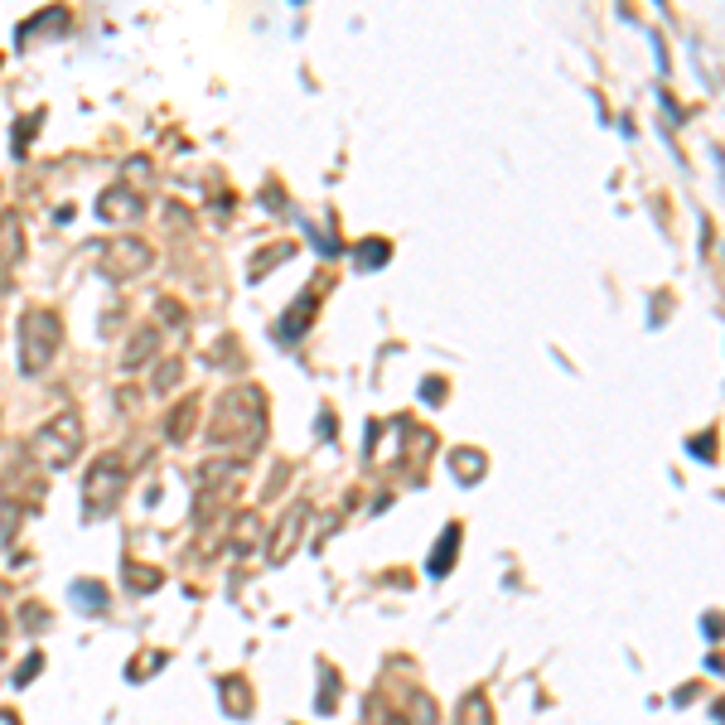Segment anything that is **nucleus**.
<instances>
[{
	"label": "nucleus",
	"mask_w": 725,
	"mask_h": 725,
	"mask_svg": "<svg viewBox=\"0 0 725 725\" xmlns=\"http://www.w3.org/2000/svg\"><path fill=\"white\" fill-rule=\"evenodd\" d=\"M63 339V325H58L54 310H25L20 315V367L25 373H44Z\"/></svg>",
	"instance_id": "f257e3e1"
},
{
	"label": "nucleus",
	"mask_w": 725,
	"mask_h": 725,
	"mask_svg": "<svg viewBox=\"0 0 725 725\" xmlns=\"http://www.w3.org/2000/svg\"><path fill=\"white\" fill-rule=\"evenodd\" d=\"M30 450H34V459H39L44 469L73 465L78 450H82V421H78L73 411H58L49 426H39V435L30 441Z\"/></svg>",
	"instance_id": "f03ea898"
},
{
	"label": "nucleus",
	"mask_w": 725,
	"mask_h": 725,
	"mask_svg": "<svg viewBox=\"0 0 725 725\" xmlns=\"http://www.w3.org/2000/svg\"><path fill=\"white\" fill-rule=\"evenodd\" d=\"M126 493V465L122 455H102L97 465L88 469V489H82V503H88L92 518H106Z\"/></svg>",
	"instance_id": "7ed1b4c3"
},
{
	"label": "nucleus",
	"mask_w": 725,
	"mask_h": 725,
	"mask_svg": "<svg viewBox=\"0 0 725 725\" xmlns=\"http://www.w3.org/2000/svg\"><path fill=\"white\" fill-rule=\"evenodd\" d=\"M150 266V247L146 242H112L102 252V271L106 276H136Z\"/></svg>",
	"instance_id": "20e7f679"
},
{
	"label": "nucleus",
	"mask_w": 725,
	"mask_h": 725,
	"mask_svg": "<svg viewBox=\"0 0 725 725\" xmlns=\"http://www.w3.org/2000/svg\"><path fill=\"white\" fill-rule=\"evenodd\" d=\"M25 257V223L20 213H0V271H10Z\"/></svg>",
	"instance_id": "39448f33"
},
{
	"label": "nucleus",
	"mask_w": 725,
	"mask_h": 725,
	"mask_svg": "<svg viewBox=\"0 0 725 725\" xmlns=\"http://www.w3.org/2000/svg\"><path fill=\"white\" fill-rule=\"evenodd\" d=\"M300 527H305V503H295L291 508V518H285V527L271 537V561H285V556L295 552V537H300Z\"/></svg>",
	"instance_id": "423d86ee"
},
{
	"label": "nucleus",
	"mask_w": 725,
	"mask_h": 725,
	"mask_svg": "<svg viewBox=\"0 0 725 725\" xmlns=\"http://www.w3.org/2000/svg\"><path fill=\"white\" fill-rule=\"evenodd\" d=\"M102 218H136L140 213V198L131 194V189H106V198L97 204Z\"/></svg>",
	"instance_id": "0eeeda50"
},
{
	"label": "nucleus",
	"mask_w": 725,
	"mask_h": 725,
	"mask_svg": "<svg viewBox=\"0 0 725 725\" xmlns=\"http://www.w3.org/2000/svg\"><path fill=\"white\" fill-rule=\"evenodd\" d=\"M310 305H315V291H305L300 300L291 305V319H285V325H276V339H300L305 325H310Z\"/></svg>",
	"instance_id": "6e6552de"
},
{
	"label": "nucleus",
	"mask_w": 725,
	"mask_h": 725,
	"mask_svg": "<svg viewBox=\"0 0 725 725\" xmlns=\"http://www.w3.org/2000/svg\"><path fill=\"white\" fill-rule=\"evenodd\" d=\"M455 542H459V527L450 522L445 537H441V552H431V576H445V570L455 566Z\"/></svg>",
	"instance_id": "1a4fd4ad"
},
{
	"label": "nucleus",
	"mask_w": 725,
	"mask_h": 725,
	"mask_svg": "<svg viewBox=\"0 0 725 725\" xmlns=\"http://www.w3.org/2000/svg\"><path fill=\"white\" fill-rule=\"evenodd\" d=\"M459 725H493V711H489V701H484L479 692L465 696V706H459Z\"/></svg>",
	"instance_id": "9d476101"
},
{
	"label": "nucleus",
	"mask_w": 725,
	"mask_h": 725,
	"mask_svg": "<svg viewBox=\"0 0 725 725\" xmlns=\"http://www.w3.org/2000/svg\"><path fill=\"white\" fill-rule=\"evenodd\" d=\"M223 706H228V716H247V711H252V701H247V682H237V677H228V682H223Z\"/></svg>",
	"instance_id": "9b49d317"
},
{
	"label": "nucleus",
	"mask_w": 725,
	"mask_h": 725,
	"mask_svg": "<svg viewBox=\"0 0 725 725\" xmlns=\"http://www.w3.org/2000/svg\"><path fill=\"white\" fill-rule=\"evenodd\" d=\"M156 343H160V334H156V329H140V334H136V343L126 349V367H140V363L150 358V349H156Z\"/></svg>",
	"instance_id": "f8f14e48"
},
{
	"label": "nucleus",
	"mask_w": 725,
	"mask_h": 725,
	"mask_svg": "<svg viewBox=\"0 0 725 725\" xmlns=\"http://www.w3.org/2000/svg\"><path fill=\"white\" fill-rule=\"evenodd\" d=\"M73 600H78V610H102V604H106V590L97 586V580H78Z\"/></svg>",
	"instance_id": "ddd939ff"
},
{
	"label": "nucleus",
	"mask_w": 725,
	"mask_h": 725,
	"mask_svg": "<svg viewBox=\"0 0 725 725\" xmlns=\"http://www.w3.org/2000/svg\"><path fill=\"white\" fill-rule=\"evenodd\" d=\"M455 469H459V479H479V474H484V455H479V450H459Z\"/></svg>",
	"instance_id": "4468645a"
},
{
	"label": "nucleus",
	"mask_w": 725,
	"mask_h": 725,
	"mask_svg": "<svg viewBox=\"0 0 725 725\" xmlns=\"http://www.w3.org/2000/svg\"><path fill=\"white\" fill-rule=\"evenodd\" d=\"M367 725H407V721H397L383 701H367Z\"/></svg>",
	"instance_id": "2eb2a0df"
},
{
	"label": "nucleus",
	"mask_w": 725,
	"mask_h": 725,
	"mask_svg": "<svg viewBox=\"0 0 725 725\" xmlns=\"http://www.w3.org/2000/svg\"><path fill=\"white\" fill-rule=\"evenodd\" d=\"M383 261H387V242H367L358 252V266H383Z\"/></svg>",
	"instance_id": "dca6fc26"
},
{
	"label": "nucleus",
	"mask_w": 725,
	"mask_h": 725,
	"mask_svg": "<svg viewBox=\"0 0 725 725\" xmlns=\"http://www.w3.org/2000/svg\"><path fill=\"white\" fill-rule=\"evenodd\" d=\"M126 576L140 580L136 590H156V586H160V570H146V566H126Z\"/></svg>",
	"instance_id": "f3484780"
},
{
	"label": "nucleus",
	"mask_w": 725,
	"mask_h": 725,
	"mask_svg": "<svg viewBox=\"0 0 725 725\" xmlns=\"http://www.w3.org/2000/svg\"><path fill=\"white\" fill-rule=\"evenodd\" d=\"M174 383H180V363H164L160 373H156V387L164 392V387H174Z\"/></svg>",
	"instance_id": "a211bd4d"
},
{
	"label": "nucleus",
	"mask_w": 725,
	"mask_h": 725,
	"mask_svg": "<svg viewBox=\"0 0 725 725\" xmlns=\"http://www.w3.org/2000/svg\"><path fill=\"white\" fill-rule=\"evenodd\" d=\"M39 620H44V610H39V604H25V628H44Z\"/></svg>",
	"instance_id": "6ab92c4d"
},
{
	"label": "nucleus",
	"mask_w": 725,
	"mask_h": 725,
	"mask_svg": "<svg viewBox=\"0 0 725 725\" xmlns=\"http://www.w3.org/2000/svg\"><path fill=\"white\" fill-rule=\"evenodd\" d=\"M39 662H44V658H39V653H34V658H25V668H20V682H30V677H34V672H39Z\"/></svg>",
	"instance_id": "aec40b11"
},
{
	"label": "nucleus",
	"mask_w": 725,
	"mask_h": 725,
	"mask_svg": "<svg viewBox=\"0 0 725 725\" xmlns=\"http://www.w3.org/2000/svg\"><path fill=\"white\" fill-rule=\"evenodd\" d=\"M0 638H5V620H0Z\"/></svg>",
	"instance_id": "412c9836"
}]
</instances>
